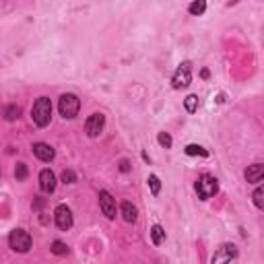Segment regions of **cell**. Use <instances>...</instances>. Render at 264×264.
Segmentation results:
<instances>
[{
	"label": "cell",
	"instance_id": "cell-14",
	"mask_svg": "<svg viewBox=\"0 0 264 264\" xmlns=\"http://www.w3.org/2000/svg\"><path fill=\"white\" fill-rule=\"evenodd\" d=\"M151 237H153V244H155V246H159V244H161L163 237H165V231L161 229V225H153V229H151Z\"/></svg>",
	"mask_w": 264,
	"mask_h": 264
},
{
	"label": "cell",
	"instance_id": "cell-16",
	"mask_svg": "<svg viewBox=\"0 0 264 264\" xmlns=\"http://www.w3.org/2000/svg\"><path fill=\"white\" fill-rule=\"evenodd\" d=\"M52 252H54L56 256H64V254H68V246L64 244V241H54V244H52Z\"/></svg>",
	"mask_w": 264,
	"mask_h": 264
},
{
	"label": "cell",
	"instance_id": "cell-22",
	"mask_svg": "<svg viewBox=\"0 0 264 264\" xmlns=\"http://www.w3.org/2000/svg\"><path fill=\"white\" fill-rule=\"evenodd\" d=\"M205 8H206L205 2H192V4H190V13H192V15H203Z\"/></svg>",
	"mask_w": 264,
	"mask_h": 264
},
{
	"label": "cell",
	"instance_id": "cell-18",
	"mask_svg": "<svg viewBox=\"0 0 264 264\" xmlns=\"http://www.w3.org/2000/svg\"><path fill=\"white\" fill-rule=\"evenodd\" d=\"M186 155H190V157H192V155H203V157H206L208 153L203 149V147H198V145H188V147H186Z\"/></svg>",
	"mask_w": 264,
	"mask_h": 264
},
{
	"label": "cell",
	"instance_id": "cell-12",
	"mask_svg": "<svg viewBox=\"0 0 264 264\" xmlns=\"http://www.w3.org/2000/svg\"><path fill=\"white\" fill-rule=\"evenodd\" d=\"M262 177H264V165H260V163L250 165L248 170H246L248 184H258V182H262Z\"/></svg>",
	"mask_w": 264,
	"mask_h": 264
},
{
	"label": "cell",
	"instance_id": "cell-24",
	"mask_svg": "<svg viewBox=\"0 0 264 264\" xmlns=\"http://www.w3.org/2000/svg\"><path fill=\"white\" fill-rule=\"evenodd\" d=\"M262 196H264V190H262V188H256V192H254V205H256L258 208H262V206H264Z\"/></svg>",
	"mask_w": 264,
	"mask_h": 264
},
{
	"label": "cell",
	"instance_id": "cell-4",
	"mask_svg": "<svg viewBox=\"0 0 264 264\" xmlns=\"http://www.w3.org/2000/svg\"><path fill=\"white\" fill-rule=\"evenodd\" d=\"M79 108H81V101H79L77 95H72V93H64L58 101V110L64 118H75V116L79 114Z\"/></svg>",
	"mask_w": 264,
	"mask_h": 264
},
{
	"label": "cell",
	"instance_id": "cell-5",
	"mask_svg": "<svg viewBox=\"0 0 264 264\" xmlns=\"http://www.w3.org/2000/svg\"><path fill=\"white\" fill-rule=\"evenodd\" d=\"M54 219H56V225L62 231H68L72 227V213L66 205H58L54 210Z\"/></svg>",
	"mask_w": 264,
	"mask_h": 264
},
{
	"label": "cell",
	"instance_id": "cell-9",
	"mask_svg": "<svg viewBox=\"0 0 264 264\" xmlns=\"http://www.w3.org/2000/svg\"><path fill=\"white\" fill-rule=\"evenodd\" d=\"M103 126H105V118H103V116L101 114H93V116H89V120L85 122V132L91 136V139H95V136L101 134Z\"/></svg>",
	"mask_w": 264,
	"mask_h": 264
},
{
	"label": "cell",
	"instance_id": "cell-2",
	"mask_svg": "<svg viewBox=\"0 0 264 264\" xmlns=\"http://www.w3.org/2000/svg\"><path fill=\"white\" fill-rule=\"evenodd\" d=\"M8 246L15 252H19V254H25L31 248V235L23 229H13L8 235Z\"/></svg>",
	"mask_w": 264,
	"mask_h": 264
},
{
	"label": "cell",
	"instance_id": "cell-1",
	"mask_svg": "<svg viewBox=\"0 0 264 264\" xmlns=\"http://www.w3.org/2000/svg\"><path fill=\"white\" fill-rule=\"evenodd\" d=\"M31 118H33V122L37 126H48L50 120H52V101L48 97H39L35 103H33V108H31Z\"/></svg>",
	"mask_w": 264,
	"mask_h": 264
},
{
	"label": "cell",
	"instance_id": "cell-20",
	"mask_svg": "<svg viewBox=\"0 0 264 264\" xmlns=\"http://www.w3.org/2000/svg\"><path fill=\"white\" fill-rule=\"evenodd\" d=\"M62 182H64V184H75L77 182V174L70 172V170H64V172H62Z\"/></svg>",
	"mask_w": 264,
	"mask_h": 264
},
{
	"label": "cell",
	"instance_id": "cell-6",
	"mask_svg": "<svg viewBox=\"0 0 264 264\" xmlns=\"http://www.w3.org/2000/svg\"><path fill=\"white\" fill-rule=\"evenodd\" d=\"M235 254H237L235 246L225 244V246H221L215 254H213V258H210V264H229L231 260L235 258Z\"/></svg>",
	"mask_w": 264,
	"mask_h": 264
},
{
	"label": "cell",
	"instance_id": "cell-17",
	"mask_svg": "<svg viewBox=\"0 0 264 264\" xmlns=\"http://www.w3.org/2000/svg\"><path fill=\"white\" fill-rule=\"evenodd\" d=\"M184 105H186V110H188L190 114H194V112L198 110V97H196V95H188L186 101H184Z\"/></svg>",
	"mask_w": 264,
	"mask_h": 264
},
{
	"label": "cell",
	"instance_id": "cell-8",
	"mask_svg": "<svg viewBox=\"0 0 264 264\" xmlns=\"http://www.w3.org/2000/svg\"><path fill=\"white\" fill-rule=\"evenodd\" d=\"M190 81H192V70H190V64L188 62H184V64H179V68L176 70L174 75V87L176 89H184L190 85Z\"/></svg>",
	"mask_w": 264,
	"mask_h": 264
},
{
	"label": "cell",
	"instance_id": "cell-25",
	"mask_svg": "<svg viewBox=\"0 0 264 264\" xmlns=\"http://www.w3.org/2000/svg\"><path fill=\"white\" fill-rule=\"evenodd\" d=\"M120 172H124V174H126V172H130V163L126 161V159H124V161H120Z\"/></svg>",
	"mask_w": 264,
	"mask_h": 264
},
{
	"label": "cell",
	"instance_id": "cell-11",
	"mask_svg": "<svg viewBox=\"0 0 264 264\" xmlns=\"http://www.w3.org/2000/svg\"><path fill=\"white\" fill-rule=\"evenodd\" d=\"M33 155L37 157L39 161H52L54 159V149H52L50 145H46V143H35L33 145Z\"/></svg>",
	"mask_w": 264,
	"mask_h": 264
},
{
	"label": "cell",
	"instance_id": "cell-19",
	"mask_svg": "<svg viewBox=\"0 0 264 264\" xmlns=\"http://www.w3.org/2000/svg\"><path fill=\"white\" fill-rule=\"evenodd\" d=\"M149 186H151V192L157 196L159 194V190H161V182H159V177L157 176H149Z\"/></svg>",
	"mask_w": 264,
	"mask_h": 264
},
{
	"label": "cell",
	"instance_id": "cell-13",
	"mask_svg": "<svg viewBox=\"0 0 264 264\" xmlns=\"http://www.w3.org/2000/svg\"><path fill=\"white\" fill-rule=\"evenodd\" d=\"M122 215H124V221L134 223L136 221V206H132L130 203H122Z\"/></svg>",
	"mask_w": 264,
	"mask_h": 264
},
{
	"label": "cell",
	"instance_id": "cell-7",
	"mask_svg": "<svg viewBox=\"0 0 264 264\" xmlns=\"http://www.w3.org/2000/svg\"><path fill=\"white\" fill-rule=\"evenodd\" d=\"M99 206H101V213L108 217V219H116V198L108 192V190H101L99 192Z\"/></svg>",
	"mask_w": 264,
	"mask_h": 264
},
{
	"label": "cell",
	"instance_id": "cell-23",
	"mask_svg": "<svg viewBox=\"0 0 264 264\" xmlns=\"http://www.w3.org/2000/svg\"><path fill=\"white\" fill-rule=\"evenodd\" d=\"M15 176H17V179H25V177H27V165H25V163H17Z\"/></svg>",
	"mask_w": 264,
	"mask_h": 264
},
{
	"label": "cell",
	"instance_id": "cell-15",
	"mask_svg": "<svg viewBox=\"0 0 264 264\" xmlns=\"http://www.w3.org/2000/svg\"><path fill=\"white\" fill-rule=\"evenodd\" d=\"M19 114H21V110L17 108V105H6V108H4V118H6L8 122L17 120V118H19Z\"/></svg>",
	"mask_w": 264,
	"mask_h": 264
},
{
	"label": "cell",
	"instance_id": "cell-10",
	"mask_svg": "<svg viewBox=\"0 0 264 264\" xmlns=\"http://www.w3.org/2000/svg\"><path fill=\"white\" fill-rule=\"evenodd\" d=\"M39 188H41V192H46V194H52L56 190V176L50 170H44L39 174Z\"/></svg>",
	"mask_w": 264,
	"mask_h": 264
},
{
	"label": "cell",
	"instance_id": "cell-3",
	"mask_svg": "<svg viewBox=\"0 0 264 264\" xmlns=\"http://www.w3.org/2000/svg\"><path fill=\"white\" fill-rule=\"evenodd\" d=\"M217 190H219V184H217V179L213 176H200L198 177V182H196V192L198 196L203 198V200H208V198H213L217 194Z\"/></svg>",
	"mask_w": 264,
	"mask_h": 264
},
{
	"label": "cell",
	"instance_id": "cell-21",
	"mask_svg": "<svg viewBox=\"0 0 264 264\" xmlns=\"http://www.w3.org/2000/svg\"><path fill=\"white\" fill-rule=\"evenodd\" d=\"M157 141H159V145L165 147V149H170V147H172V136L167 132H161L159 136H157Z\"/></svg>",
	"mask_w": 264,
	"mask_h": 264
}]
</instances>
